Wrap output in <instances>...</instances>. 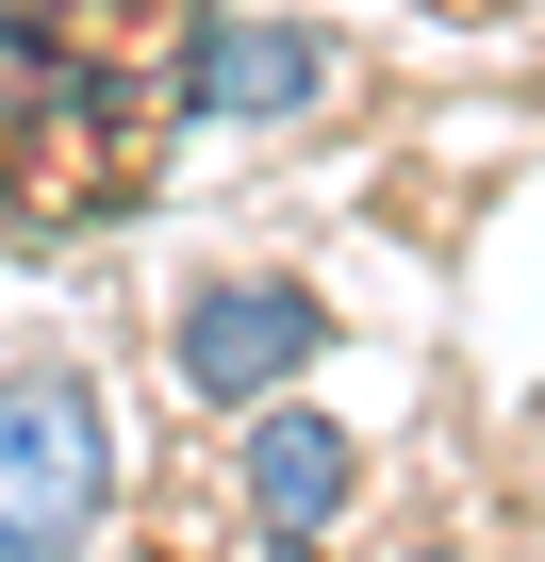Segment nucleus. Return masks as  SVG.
Here are the masks:
<instances>
[{
  "label": "nucleus",
  "mask_w": 545,
  "mask_h": 562,
  "mask_svg": "<svg viewBox=\"0 0 545 562\" xmlns=\"http://www.w3.org/2000/svg\"><path fill=\"white\" fill-rule=\"evenodd\" d=\"M166 364H182V397H198V414L315 397V364H331V299H315V281H282V265H215V281H182Z\"/></svg>",
  "instance_id": "nucleus-3"
},
{
  "label": "nucleus",
  "mask_w": 545,
  "mask_h": 562,
  "mask_svg": "<svg viewBox=\"0 0 545 562\" xmlns=\"http://www.w3.org/2000/svg\"><path fill=\"white\" fill-rule=\"evenodd\" d=\"M166 83H182V133H282V116H315V100L348 83V50H331V18L182 0V50H166Z\"/></svg>",
  "instance_id": "nucleus-4"
},
{
  "label": "nucleus",
  "mask_w": 545,
  "mask_h": 562,
  "mask_svg": "<svg viewBox=\"0 0 545 562\" xmlns=\"http://www.w3.org/2000/svg\"><path fill=\"white\" fill-rule=\"evenodd\" d=\"M231 496H248V546H264V562H315V546L348 529V496H364L348 414H315V397L231 414Z\"/></svg>",
  "instance_id": "nucleus-5"
},
{
  "label": "nucleus",
  "mask_w": 545,
  "mask_h": 562,
  "mask_svg": "<svg viewBox=\"0 0 545 562\" xmlns=\"http://www.w3.org/2000/svg\"><path fill=\"white\" fill-rule=\"evenodd\" d=\"M116 529V414L83 364H0V562H83Z\"/></svg>",
  "instance_id": "nucleus-2"
},
{
  "label": "nucleus",
  "mask_w": 545,
  "mask_h": 562,
  "mask_svg": "<svg viewBox=\"0 0 545 562\" xmlns=\"http://www.w3.org/2000/svg\"><path fill=\"white\" fill-rule=\"evenodd\" d=\"M182 0H0V232L50 248L149 199L182 133Z\"/></svg>",
  "instance_id": "nucleus-1"
}]
</instances>
